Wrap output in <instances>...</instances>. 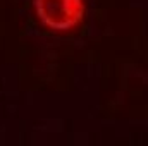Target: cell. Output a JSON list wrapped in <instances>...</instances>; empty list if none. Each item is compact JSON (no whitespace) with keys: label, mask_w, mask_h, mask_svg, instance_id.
Segmentation results:
<instances>
[{"label":"cell","mask_w":148,"mask_h":146,"mask_svg":"<svg viewBox=\"0 0 148 146\" xmlns=\"http://www.w3.org/2000/svg\"><path fill=\"white\" fill-rule=\"evenodd\" d=\"M38 17L52 29H71L84 16L83 0H35Z\"/></svg>","instance_id":"obj_1"}]
</instances>
